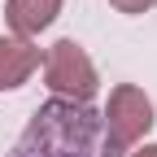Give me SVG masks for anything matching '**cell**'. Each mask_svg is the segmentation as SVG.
I'll use <instances>...</instances> for the list:
<instances>
[{"mask_svg":"<svg viewBox=\"0 0 157 157\" xmlns=\"http://www.w3.org/2000/svg\"><path fill=\"white\" fill-rule=\"evenodd\" d=\"M101 148V113L74 101H48L39 105L26 131L17 135L9 157H118V148Z\"/></svg>","mask_w":157,"mask_h":157,"instance_id":"cell-1","label":"cell"},{"mask_svg":"<svg viewBox=\"0 0 157 157\" xmlns=\"http://www.w3.org/2000/svg\"><path fill=\"white\" fill-rule=\"evenodd\" d=\"M44 78H48V87L57 92V101H74V105H87L96 96V87H101L92 57L83 52V44H74V39H57V44L48 48Z\"/></svg>","mask_w":157,"mask_h":157,"instance_id":"cell-2","label":"cell"},{"mask_svg":"<svg viewBox=\"0 0 157 157\" xmlns=\"http://www.w3.org/2000/svg\"><path fill=\"white\" fill-rule=\"evenodd\" d=\"M101 122H105V135H109V148H131L153 127V101L144 96V87L118 83L109 92V105L101 113Z\"/></svg>","mask_w":157,"mask_h":157,"instance_id":"cell-3","label":"cell"},{"mask_svg":"<svg viewBox=\"0 0 157 157\" xmlns=\"http://www.w3.org/2000/svg\"><path fill=\"white\" fill-rule=\"evenodd\" d=\"M39 66V48L31 39H17V35H0V92H13L22 87L26 78Z\"/></svg>","mask_w":157,"mask_h":157,"instance_id":"cell-4","label":"cell"},{"mask_svg":"<svg viewBox=\"0 0 157 157\" xmlns=\"http://www.w3.org/2000/svg\"><path fill=\"white\" fill-rule=\"evenodd\" d=\"M57 13H61V0H9V9H5L17 39H31L39 31H48L57 22Z\"/></svg>","mask_w":157,"mask_h":157,"instance_id":"cell-5","label":"cell"},{"mask_svg":"<svg viewBox=\"0 0 157 157\" xmlns=\"http://www.w3.org/2000/svg\"><path fill=\"white\" fill-rule=\"evenodd\" d=\"M109 5H113L118 13H144V9L157 5V0H109Z\"/></svg>","mask_w":157,"mask_h":157,"instance_id":"cell-6","label":"cell"},{"mask_svg":"<svg viewBox=\"0 0 157 157\" xmlns=\"http://www.w3.org/2000/svg\"><path fill=\"white\" fill-rule=\"evenodd\" d=\"M131 157H157V144H144L140 153H131Z\"/></svg>","mask_w":157,"mask_h":157,"instance_id":"cell-7","label":"cell"}]
</instances>
